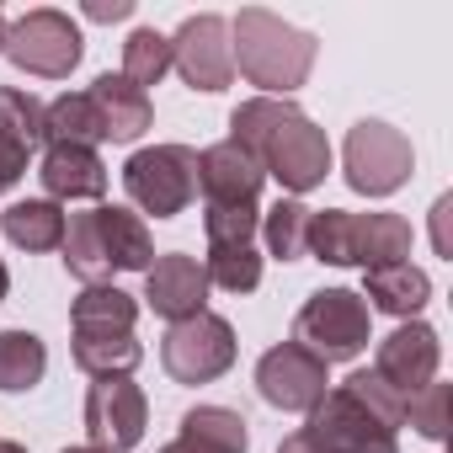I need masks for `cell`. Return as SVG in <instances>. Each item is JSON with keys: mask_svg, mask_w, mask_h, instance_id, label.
Returning <instances> with one entry per match:
<instances>
[{"mask_svg": "<svg viewBox=\"0 0 453 453\" xmlns=\"http://www.w3.org/2000/svg\"><path fill=\"white\" fill-rule=\"evenodd\" d=\"M86 17L91 22H128L134 17V0H86Z\"/></svg>", "mask_w": 453, "mask_h": 453, "instance_id": "8d00e7d4", "label": "cell"}, {"mask_svg": "<svg viewBox=\"0 0 453 453\" xmlns=\"http://www.w3.org/2000/svg\"><path fill=\"white\" fill-rule=\"evenodd\" d=\"M203 230H208V246H251L257 230H262V213H257V203H246V208H203Z\"/></svg>", "mask_w": 453, "mask_h": 453, "instance_id": "d6a6232c", "label": "cell"}, {"mask_svg": "<svg viewBox=\"0 0 453 453\" xmlns=\"http://www.w3.org/2000/svg\"><path fill=\"white\" fill-rule=\"evenodd\" d=\"M59 251H65L70 278H81L86 288L112 278V262H107V246H102V230H96V208L91 213H65V246Z\"/></svg>", "mask_w": 453, "mask_h": 453, "instance_id": "44dd1931", "label": "cell"}, {"mask_svg": "<svg viewBox=\"0 0 453 453\" xmlns=\"http://www.w3.org/2000/svg\"><path fill=\"white\" fill-rule=\"evenodd\" d=\"M43 139H49V144H81V150H91V144L102 139V118H96L91 96L81 91V96L49 102V107H43Z\"/></svg>", "mask_w": 453, "mask_h": 453, "instance_id": "4316f807", "label": "cell"}, {"mask_svg": "<svg viewBox=\"0 0 453 453\" xmlns=\"http://www.w3.org/2000/svg\"><path fill=\"white\" fill-rule=\"evenodd\" d=\"M123 187L128 197L155 213V219H176L187 213V203L197 197V150L187 144H155V150H134L123 165Z\"/></svg>", "mask_w": 453, "mask_h": 453, "instance_id": "277c9868", "label": "cell"}, {"mask_svg": "<svg viewBox=\"0 0 453 453\" xmlns=\"http://www.w3.org/2000/svg\"><path fill=\"white\" fill-rule=\"evenodd\" d=\"M437 363H442V342H437V331H432L426 320H405L400 331H389V336L379 342V363H373V373H379L389 389H400V395L411 400L416 389H426V384L437 379Z\"/></svg>", "mask_w": 453, "mask_h": 453, "instance_id": "7c38bea8", "label": "cell"}, {"mask_svg": "<svg viewBox=\"0 0 453 453\" xmlns=\"http://www.w3.org/2000/svg\"><path fill=\"white\" fill-rule=\"evenodd\" d=\"M0 128L12 139H22L27 150L43 144V102L33 91H17V86H0Z\"/></svg>", "mask_w": 453, "mask_h": 453, "instance_id": "1f68e13d", "label": "cell"}, {"mask_svg": "<svg viewBox=\"0 0 453 453\" xmlns=\"http://www.w3.org/2000/svg\"><path fill=\"white\" fill-rule=\"evenodd\" d=\"M310 213H315V208H304L299 197H283L278 208L262 213V241H267V251H273L278 262L310 257Z\"/></svg>", "mask_w": 453, "mask_h": 453, "instance_id": "d4e9b609", "label": "cell"}, {"mask_svg": "<svg viewBox=\"0 0 453 453\" xmlns=\"http://www.w3.org/2000/svg\"><path fill=\"white\" fill-rule=\"evenodd\" d=\"M262 165L241 150V144H208L203 155H197V192H203V203L208 208H246V203H257V192H262Z\"/></svg>", "mask_w": 453, "mask_h": 453, "instance_id": "5bb4252c", "label": "cell"}, {"mask_svg": "<svg viewBox=\"0 0 453 453\" xmlns=\"http://www.w3.org/2000/svg\"><path fill=\"white\" fill-rule=\"evenodd\" d=\"M96 230H102L112 273H150L155 246H150V230L134 208H96Z\"/></svg>", "mask_w": 453, "mask_h": 453, "instance_id": "d6986e66", "label": "cell"}, {"mask_svg": "<svg viewBox=\"0 0 453 453\" xmlns=\"http://www.w3.org/2000/svg\"><path fill=\"white\" fill-rule=\"evenodd\" d=\"M144 426H150V400L134 379H96L86 389V432L96 448L128 453L134 442H144Z\"/></svg>", "mask_w": 453, "mask_h": 453, "instance_id": "30bf717a", "label": "cell"}, {"mask_svg": "<svg viewBox=\"0 0 453 453\" xmlns=\"http://www.w3.org/2000/svg\"><path fill=\"white\" fill-rule=\"evenodd\" d=\"M363 299H373V310L384 315H400V320H416L421 304L432 299V278L411 262H395V267H368L363 278Z\"/></svg>", "mask_w": 453, "mask_h": 453, "instance_id": "ac0fdd59", "label": "cell"}, {"mask_svg": "<svg viewBox=\"0 0 453 453\" xmlns=\"http://www.w3.org/2000/svg\"><path fill=\"white\" fill-rule=\"evenodd\" d=\"M181 437L203 453H246L251 448V432L235 411H224V405H192L181 416Z\"/></svg>", "mask_w": 453, "mask_h": 453, "instance_id": "603a6c76", "label": "cell"}, {"mask_svg": "<svg viewBox=\"0 0 453 453\" xmlns=\"http://www.w3.org/2000/svg\"><path fill=\"white\" fill-rule=\"evenodd\" d=\"M75 368L91 379H128L144 357V347L134 342V331H112V326H75Z\"/></svg>", "mask_w": 453, "mask_h": 453, "instance_id": "e0dca14e", "label": "cell"}, {"mask_svg": "<svg viewBox=\"0 0 453 453\" xmlns=\"http://www.w3.org/2000/svg\"><path fill=\"white\" fill-rule=\"evenodd\" d=\"M65 453H107V448H96V442H81V448H65Z\"/></svg>", "mask_w": 453, "mask_h": 453, "instance_id": "60d3db41", "label": "cell"}, {"mask_svg": "<svg viewBox=\"0 0 453 453\" xmlns=\"http://www.w3.org/2000/svg\"><path fill=\"white\" fill-rule=\"evenodd\" d=\"M304 437L320 453H400L395 432L379 416H368L347 389H326V400L304 421Z\"/></svg>", "mask_w": 453, "mask_h": 453, "instance_id": "9c48e42d", "label": "cell"}, {"mask_svg": "<svg viewBox=\"0 0 453 453\" xmlns=\"http://www.w3.org/2000/svg\"><path fill=\"white\" fill-rule=\"evenodd\" d=\"M203 273H208V288L219 283L224 294H251L262 283V257L257 246H208Z\"/></svg>", "mask_w": 453, "mask_h": 453, "instance_id": "f546056e", "label": "cell"}, {"mask_svg": "<svg viewBox=\"0 0 453 453\" xmlns=\"http://www.w3.org/2000/svg\"><path fill=\"white\" fill-rule=\"evenodd\" d=\"M49 373V347L33 331H0V389L22 395Z\"/></svg>", "mask_w": 453, "mask_h": 453, "instance_id": "cb8c5ba5", "label": "cell"}, {"mask_svg": "<svg viewBox=\"0 0 453 453\" xmlns=\"http://www.w3.org/2000/svg\"><path fill=\"white\" fill-rule=\"evenodd\" d=\"M448 400H453V389L448 384H426V389H416L411 400H405V421L421 432V437H432V442H442L448 437Z\"/></svg>", "mask_w": 453, "mask_h": 453, "instance_id": "836d02e7", "label": "cell"}, {"mask_svg": "<svg viewBox=\"0 0 453 453\" xmlns=\"http://www.w3.org/2000/svg\"><path fill=\"white\" fill-rule=\"evenodd\" d=\"M278 453H320V448H315L304 432H294V437H283V448H278Z\"/></svg>", "mask_w": 453, "mask_h": 453, "instance_id": "74e56055", "label": "cell"}, {"mask_svg": "<svg viewBox=\"0 0 453 453\" xmlns=\"http://www.w3.org/2000/svg\"><path fill=\"white\" fill-rule=\"evenodd\" d=\"M0 230H6V241L22 246V251H59L65 246V208L49 203V197L12 203L0 213Z\"/></svg>", "mask_w": 453, "mask_h": 453, "instance_id": "ffe728a7", "label": "cell"}, {"mask_svg": "<svg viewBox=\"0 0 453 453\" xmlns=\"http://www.w3.org/2000/svg\"><path fill=\"white\" fill-rule=\"evenodd\" d=\"M448 213H453V192H442V197L432 203V246H437V257H448V262H453V241H448Z\"/></svg>", "mask_w": 453, "mask_h": 453, "instance_id": "d590c367", "label": "cell"}, {"mask_svg": "<svg viewBox=\"0 0 453 453\" xmlns=\"http://www.w3.org/2000/svg\"><path fill=\"white\" fill-rule=\"evenodd\" d=\"M326 384H331L326 379V363L315 352H304L299 342H283V347L262 352V363H257V389L278 411H304L310 416L326 400Z\"/></svg>", "mask_w": 453, "mask_h": 453, "instance_id": "8fae6325", "label": "cell"}, {"mask_svg": "<svg viewBox=\"0 0 453 453\" xmlns=\"http://www.w3.org/2000/svg\"><path fill=\"white\" fill-rule=\"evenodd\" d=\"M6 288H12V273H6V262H0V299H6Z\"/></svg>", "mask_w": 453, "mask_h": 453, "instance_id": "ab89813d", "label": "cell"}, {"mask_svg": "<svg viewBox=\"0 0 453 453\" xmlns=\"http://www.w3.org/2000/svg\"><path fill=\"white\" fill-rule=\"evenodd\" d=\"M310 257H320L331 267H357V213H347V208L310 213Z\"/></svg>", "mask_w": 453, "mask_h": 453, "instance_id": "484cf974", "label": "cell"}, {"mask_svg": "<svg viewBox=\"0 0 453 453\" xmlns=\"http://www.w3.org/2000/svg\"><path fill=\"white\" fill-rule=\"evenodd\" d=\"M165 75H171V38L155 33V27H139V33L123 43V81L139 86V91H150V86H160Z\"/></svg>", "mask_w": 453, "mask_h": 453, "instance_id": "83f0119b", "label": "cell"}, {"mask_svg": "<svg viewBox=\"0 0 453 453\" xmlns=\"http://www.w3.org/2000/svg\"><path fill=\"white\" fill-rule=\"evenodd\" d=\"M0 49H6V17H0Z\"/></svg>", "mask_w": 453, "mask_h": 453, "instance_id": "7bdbcfd3", "label": "cell"}, {"mask_svg": "<svg viewBox=\"0 0 453 453\" xmlns=\"http://www.w3.org/2000/svg\"><path fill=\"white\" fill-rule=\"evenodd\" d=\"M86 96H91V107H96V118H102V139H112V144H134V139L155 123L150 91L128 86L123 75H96V86H91Z\"/></svg>", "mask_w": 453, "mask_h": 453, "instance_id": "9a60e30c", "label": "cell"}, {"mask_svg": "<svg viewBox=\"0 0 453 453\" xmlns=\"http://www.w3.org/2000/svg\"><path fill=\"white\" fill-rule=\"evenodd\" d=\"M0 54H6L17 70H27V75L65 81V75L81 65L86 43H81V27H75L65 12L38 6V12H27V17H17V22L6 27V49H0Z\"/></svg>", "mask_w": 453, "mask_h": 453, "instance_id": "5b68a950", "label": "cell"}, {"mask_svg": "<svg viewBox=\"0 0 453 453\" xmlns=\"http://www.w3.org/2000/svg\"><path fill=\"white\" fill-rule=\"evenodd\" d=\"M235 326L224 315H192V320H176L160 342V363L176 384H213L219 373L235 368Z\"/></svg>", "mask_w": 453, "mask_h": 453, "instance_id": "8992f818", "label": "cell"}, {"mask_svg": "<svg viewBox=\"0 0 453 453\" xmlns=\"http://www.w3.org/2000/svg\"><path fill=\"white\" fill-rule=\"evenodd\" d=\"M230 144H241L262 176H278L283 192L304 197L326 181L331 171V144L326 128H315L310 112H299L288 96H251L230 112Z\"/></svg>", "mask_w": 453, "mask_h": 453, "instance_id": "6da1fadb", "label": "cell"}, {"mask_svg": "<svg viewBox=\"0 0 453 453\" xmlns=\"http://www.w3.org/2000/svg\"><path fill=\"white\" fill-rule=\"evenodd\" d=\"M294 342L304 352H315L326 368L331 363H352L368 342H373V326H368V299L352 294V288H320L304 299V310L294 315Z\"/></svg>", "mask_w": 453, "mask_h": 453, "instance_id": "3957f363", "label": "cell"}, {"mask_svg": "<svg viewBox=\"0 0 453 453\" xmlns=\"http://www.w3.org/2000/svg\"><path fill=\"white\" fill-rule=\"evenodd\" d=\"M160 453H203V448H192V442H187V437H176V442H165V448H160Z\"/></svg>", "mask_w": 453, "mask_h": 453, "instance_id": "f35d334b", "label": "cell"}, {"mask_svg": "<svg viewBox=\"0 0 453 453\" xmlns=\"http://www.w3.org/2000/svg\"><path fill=\"white\" fill-rule=\"evenodd\" d=\"M0 453H27L22 442H6V437H0Z\"/></svg>", "mask_w": 453, "mask_h": 453, "instance_id": "b9f144b4", "label": "cell"}, {"mask_svg": "<svg viewBox=\"0 0 453 453\" xmlns=\"http://www.w3.org/2000/svg\"><path fill=\"white\" fill-rule=\"evenodd\" d=\"M134 320H139L134 294H123V288H112V283H96V288H86V294L70 304V326H112V331H134Z\"/></svg>", "mask_w": 453, "mask_h": 453, "instance_id": "f1b7e54d", "label": "cell"}, {"mask_svg": "<svg viewBox=\"0 0 453 453\" xmlns=\"http://www.w3.org/2000/svg\"><path fill=\"white\" fill-rule=\"evenodd\" d=\"M342 389H347V395H352V400H357V405H363L368 416H379V421H384L389 432H395V426L405 421V395H400V389H389V384H384V379H379L373 368H357V373H352V379H347Z\"/></svg>", "mask_w": 453, "mask_h": 453, "instance_id": "4dcf8cb0", "label": "cell"}, {"mask_svg": "<svg viewBox=\"0 0 453 453\" xmlns=\"http://www.w3.org/2000/svg\"><path fill=\"white\" fill-rule=\"evenodd\" d=\"M230 54H235V70L251 86H262V96H288L310 81L320 43L304 27H294L262 6H246L230 22Z\"/></svg>", "mask_w": 453, "mask_h": 453, "instance_id": "7a4b0ae2", "label": "cell"}, {"mask_svg": "<svg viewBox=\"0 0 453 453\" xmlns=\"http://www.w3.org/2000/svg\"><path fill=\"white\" fill-rule=\"evenodd\" d=\"M171 70L192 86V91H224L235 81V54H230V22L203 12L187 17L171 38Z\"/></svg>", "mask_w": 453, "mask_h": 453, "instance_id": "ba28073f", "label": "cell"}, {"mask_svg": "<svg viewBox=\"0 0 453 453\" xmlns=\"http://www.w3.org/2000/svg\"><path fill=\"white\" fill-rule=\"evenodd\" d=\"M144 299H150V310L165 315L171 326L203 315V310H208V273H203V262H197V257H181V251L155 257L150 273H144Z\"/></svg>", "mask_w": 453, "mask_h": 453, "instance_id": "4fadbf2b", "label": "cell"}, {"mask_svg": "<svg viewBox=\"0 0 453 453\" xmlns=\"http://www.w3.org/2000/svg\"><path fill=\"white\" fill-rule=\"evenodd\" d=\"M27 160H33V150L0 128V192H12V187L27 176Z\"/></svg>", "mask_w": 453, "mask_h": 453, "instance_id": "e575fe53", "label": "cell"}, {"mask_svg": "<svg viewBox=\"0 0 453 453\" xmlns=\"http://www.w3.org/2000/svg\"><path fill=\"white\" fill-rule=\"evenodd\" d=\"M342 160H347V187H352V192H368V197H389V192H400V187L411 181V165H416L411 139H405L400 128L379 123V118L352 123Z\"/></svg>", "mask_w": 453, "mask_h": 453, "instance_id": "52a82bcc", "label": "cell"}, {"mask_svg": "<svg viewBox=\"0 0 453 453\" xmlns=\"http://www.w3.org/2000/svg\"><path fill=\"white\" fill-rule=\"evenodd\" d=\"M411 224L400 213H357V267H395L411 262Z\"/></svg>", "mask_w": 453, "mask_h": 453, "instance_id": "7402d4cb", "label": "cell"}, {"mask_svg": "<svg viewBox=\"0 0 453 453\" xmlns=\"http://www.w3.org/2000/svg\"><path fill=\"white\" fill-rule=\"evenodd\" d=\"M38 176L49 187V203H75V197L107 192V165L96 160V150H81V144H49Z\"/></svg>", "mask_w": 453, "mask_h": 453, "instance_id": "2e32d148", "label": "cell"}]
</instances>
